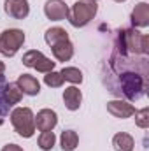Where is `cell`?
Returning <instances> with one entry per match:
<instances>
[{
	"instance_id": "obj_1",
	"label": "cell",
	"mask_w": 149,
	"mask_h": 151,
	"mask_svg": "<svg viewBox=\"0 0 149 151\" xmlns=\"http://www.w3.org/2000/svg\"><path fill=\"white\" fill-rule=\"evenodd\" d=\"M98 11V5H97V0H79L72 5V9L69 11V16L67 19L70 21V25L75 28H81V27H86L97 14Z\"/></svg>"
},
{
	"instance_id": "obj_2",
	"label": "cell",
	"mask_w": 149,
	"mask_h": 151,
	"mask_svg": "<svg viewBox=\"0 0 149 151\" xmlns=\"http://www.w3.org/2000/svg\"><path fill=\"white\" fill-rule=\"evenodd\" d=\"M11 123L21 137H32L35 134V116L30 107H16L11 113Z\"/></svg>"
},
{
	"instance_id": "obj_3",
	"label": "cell",
	"mask_w": 149,
	"mask_h": 151,
	"mask_svg": "<svg viewBox=\"0 0 149 151\" xmlns=\"http://www.w3.org/2000/svg\"><path fill=\"white\" fill-rule=\"evenodd\" d=\"M121 46L123 49H128L135 55H146L148 53V46H149V37L142 35L140 32L128 28L121 32Z\"/></svg>"
},
{
	"instance_id": "obj_4",
	"label": "cell",
	"mask_w": 149,
	"mask_h": 151,
	"mask_svg": "<svg viewBox=\"0 0 149 151\" xmlns=\"http://www.w3.org/2000/svg\"><path fill=\"white\" fill-rule=\"evenodd\" d=\"M25 42V34L19 28L4 30L0 35V53L4 56H14Z\"/></svg>"
},
{
	"instance_id": "obj_5",
	"label": "cell",
	"mask_w": 149,
	"mask_h": 151,
	"mask_svg": "<svg viewBox=\"0 0 149 151\" xmlns=\"http://www.w3.org/2000/svg\"><path fill=\"white\" fill-rule=\"evenodd\" d=\"M21 62H23L25 67L35 69L37 72H44V74L54 70V65H56V62H51V58L44 56V55H42L40 51H37V49H32V51L25 53Z\"/></svg>"
},
{
	"instance_id": "obj_6",
	"label": "cell",
	"mask_w": 149,
	"mask_h": 151,
	"mask_svg": "<svg viewBox=\"0 0 149 151\" xmlns=\"http://www.w3.org/2000/svg\"><path fill=\"white\" fill-rule=\"evenodd\" d=\"M44 14L51 21H62L69 16V7L63 0H47L44 5Z\"/></svg>"
},
{
	"instance_id": "obj_7",
	"label": "cell",
	"mask_w": 149,
	"mask_h": 151,
	"mask_svg": "<svg viewBox=\"0 0 149 151\" xmlns=\"http://www.w3.org/2000/svg\"><path fill=\"white\" fill-rule=\"evenodd\" d=\"M5 12L14 18V19H25L30 14V5L28 0H5L4 4Z\"/></svg>"
},
{
	"instance_id": "obj_8",
	"label": "cell",
	"mask_w": 149,
	"mask_h": 151,
	"mask_svg": "<svg viewBox=\"0 0 149 151\" xmlns=\"http://www.w3.org/2000/svg\"><path fill=\"white\" fill-rule=\"evenodd\" d=\"M58 123V116L53 109H42L35 116V128L40 132H51Z\"/></svg>"
},
{
	"instance_id": "obj_9",
	"label": "cell",
	"mask_w": 149,
	"mask_h": 151,
	"mask_svg": "<svg viewBox=\"0 0 149 151\" xmlns=\"http://www.w3.org/2000/svg\"><path fill=\"white\" fill-rule=\"evenodd\" d=\"M107 111L114 118L125 119V118H130V116L135 114V107L132 104L125 102V100H111V102H107Z\"/></svg>"
},
{
	"instance_id": "obj_10",
	"label": "cell",
	"mask_w": 149,
	"mask_h": 151,
	"mask_svg": "<svg viewBox=\"0 0 149 151\" xmlns=\"http://www.w3.org/2000/svg\"><path fill=\"white\" fill-rule=\"evenodd\" d=\"M16 84H18V88H19L25 95H30V97H35V95H39V91H40L39 81L30 74H21L18 77V83H16Z\"/></svg>"
},
{
	"instance_id": "obj_11",
	"label": "cell",
	"mask_w": 149,
	"mask_h": 151,
	"mask_svg": "<svg viewBox=\"0 0 149 151\" xmlns=\"http://www.w3.org/2000/svg\"><path fill=\"white\" fill-rule=\"evenodd\" d=\"M51 51L58 62H69L74 56V44L67 39V40H62V42H56L54 46H51Z\"/></svg>"
},
{
	"instance_id": "obj_12",
	"label": "cell",
	"mask_w": 149,
	"mask_h": 151,
	"mask_svg": "<svg viewBox=\"0 0 149 151\" xmlns=\"http://www.w3.org/2000/svg\"><path fill=\"white\" fill-rule=\"evenodd\" d=\"M132 25L133 27H139V28H144L149 25V5L146 2H140L133 7L132 11Z\"/></svg>"
},
{
	"instance_id": "obj_13",
	"label": "cell",
	"mask_w": 149,
	"mask_h": 151,
	"mask_svg": "<svg viewBox=\"0 0 149 151\" xmlns=\"http://www.w3.org/2000/svg\"><path fill=\"white\" fill-rule=\"evenodd\" d=\"M81 100H82V93H81L79 88H75V86L65 88V91H63V102H65V107L69 111H77L79 106H81Z\"/></svg>"
},
{
	"instance_id": "obj_14",
	"label": "cell",
	"mask_w": 149,
	"mask_h": 151,
	"mask_svg": "<svg viewBox=\"0 0 149 151\" xmlns=\"http://www.w3.org/2000/svg\"><path fill=\"white\" fill-rule=\"evenodd\" d=\"M21 99H23V91L18 88L16 83H9V84L4 86V102H5L9 107L14 106V104H18Z\"/></svg>"
},
{
	"instance_id": "obj_15",
	"label": "cell",
	"mask_w": 149,
	"mask_h": 151,
	"mask_svg": "<svg viewBox=\"0 0 149 151\" xmlns=\"http://www.w3.org/2000/svg\"><path fill=\"white\" fill-rule=\"evenodd\" d=\"M112 146L116 151H132L135 146V141L130 134H125V132H119L114 135L112 139Z\"/></svg>"
},
{
	"instance_id": "obj_16",
	"label": "cell",
	"mask_w": 149,
	"mask_h": 151,
	"mask_svg": "<svg viewBox=\"0 0 149 151\" xmlns=\"http://www.w3.org/2000/svg\"><path fill=\"white\" fill-rule=\"evenodd\" d=\"M44 39H46L47 46L51 47V46H54L56 42L67 40V39H69V34H67V30H65V28H60V27H53V28H49V30L44 34Z\"/></svg>"
},
{
	"instance_id": "obj_17",
	"label": "cell",
	"mask_w": 149,
	"mask_h": 151,
	"mask_svg": "<svg viewBox=\"0 0 149 151\" xmlns=\"http://www.w3.org/2000/svg\"><path fill=\"white\" fill-rule=\"evenodd\" d=\"M60 141H62V150L63 151H74L79 144V137H77V134L74 130H65L62 134Z\"/></svg>"
},
{
	"instance_id": "obj_18",
	"label": "cell",
	"mask_w": 149,
	"mask_h": 151,
	"mask_svg": "<svg viewBox=\"0 0 149 151\" xmlns=\"http://www.w3.org/2000/svg\"><path fill=\"white\" fill-rule=\"evenodd\" d=\"M60 74L63 77V81H69V83H74V84L82 83V72L75 67H63V70Z\"/></svg>"
},
{
	"instance_id": "obj_19",
	"label": "cell",
	"mask_w": 149,
	"mask_h": 151,
	"mask_svg": "<svg viewBox=\"0 0 149 151\" xmlns=\"http://www.w3.org/2000/svg\"><path fill=\"white\" fill-rule=\"evenodd\" d=\"M54 142H56V137H54L53 132H42V134L39 135V148L42 151L53 150Z\"/></svg>"
},
{
	"instance_id": "obj_20",
	"label": "cell",
	"mask_w": 149,
	"mask_h": 151,
	"mask_svg": "<svg viewBox=\"0 0 149 151\" xmlns=\"http://www.w3.org/2000/svg\"><path fill=\"white\" fill-rule=\"evenodd\" d=\"M44 83H46L47 86H51V88H60V86L63 84V77H62L60 72L51 70V72H46V76H44Z\"/></svg>"
},
{
	"instance_id": "obj_21",
	"label": "cell",
	"mask_w": 149,
	"mask_h": 151,
	"mask_svg": "<svg viewBox=\"0 0 149 151\" xmlns=\"http://www.w3.org/2000/svg\"><path fill=\"white\" fill-rule=\"evenodd\" d=\"M135 123L140 128H148L149 127V109L148 107H144L140 111H135Z\"/></svg>"
},
{
	"instance_id": "obj_22",
	"label": "cell",
	"mask_w": 149,
	"mask_h": 151,
	"mask_svg": "<svg viewBox=\"0 0 149 151\" xmlns=\"http://www.w3.org/2000/svg\"><path fill=\"white\" fill-rule=\"evenodd\" d=\"M2 151H23L18 144H7V146H4L2 148Z\"/></svg>"
},
{
	"instance_id": "obj_23",
	"label": "cell",
	"mask_w": 149,
	"mask_h": 151,
	"mask_svg": "<svg viewBox=\"0 0 149 151\" xmlns=\"http://www.w3.org/2000/svg\"><path fill=\"white\" fill-rule=\"evenodd\" d=\"M4 72H5V65L4 62H0V77H4Z\"/></svg>"
},
{
	"instance_id": "obj_24",
	"label": "cell",
	"mask_w": 149,
	"mask_h": 151,
	"mask_svg": "<svg viewBox=\"0 0 149 151\" xmlns=\"http://www.w3.org/2000/svg\"><path fill=\"white\" fill-rule=\"evenodd\" d=\"M114 2H126V0H114Z\"/></svg>"
}]
</instances>
